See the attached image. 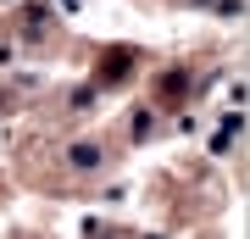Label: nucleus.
Returning a JSON list of instances; mask_svg holds the SVG:
<instances>
[{"mask_svg":"<svg viewBox=\"0 0 250 239\" xmlns=\"http://www.w3.org/2000/svg\"><path fill=\"white\" fill-rule=\"evenodd\" d=\"M67 161H72V167H83V173H89L95 161H100V151H95V145H78V151H72Z\"/></svg>","mask_w":250,"mask_h":239,"instance_id":"obj_1","label":"nucleus"}]
</instances>
